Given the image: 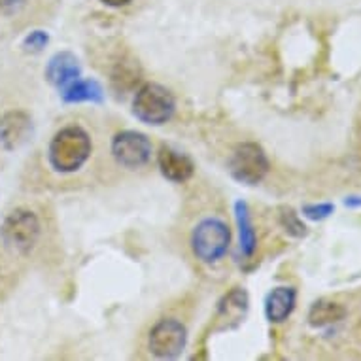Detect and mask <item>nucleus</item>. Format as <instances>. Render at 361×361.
<instances>
[{
	"mask_svg": "<svg viewBox=\"0 0 361 361\" xmlns=\"http://www.w3.org/2000/svg\"><path fill=\"white\" fill-rule=\"evenodd\" d=\"M91 138L82 127L71 125L61 129L49 144V163L57 172H76L91 155Z\"/></svg>",
	"mask_w": 361,
	"mask_h": 361,
	"instance_id": "obj_1",
	"label": "nucleus"
},
{
	"mask_svg": "<svg viewBox=\"0 0 361 361\" xmlns=\"http://www.w3.org/2000/svg\"><path fill=\"white\" fill-rule=\"evenodd\" d=\"M176 112V101L166 87L159 83H146L138 89L133 102V114L142 123L163 125Z\"/></svg>",
	"mask_w": 361,
	"mask_h": 361,
	"instance_id": "obj_2",
	"label": "nucleus"
},
{
	"mask_svg": "<svg viewBox=\"0 0 361 361\" xmlns=\"http://www.w3.org/2000/svg\"><path fill=\"white\" fill-rule=\"evenodd\" d=\"M231 244V231L227 224L221 219L208 218L202 219L197 225L195 231L191 235V246L193 254L202 261V263H216L227 254Z\"/></svg>",
	"mask_w": 361,
	"mask_h": 361,
	"instance_id": "obj_3",
	"label": "nucleus"
},
{
	"mask_svg": "<svg viewBox=\"0 0 361 361\" xmlns=\"http://www.w3.org/2000/svg\"><path fill=\"white\" fill-rule=\"evenodd\" d=\"M269 159L261 146L254 142H246L237 146L229 161L231 176L246 185L261 184L269 174Z\"/></svg>",
	"mask_w": 361,
	"mask_h": 361,
	"instance_id": "obj_4",
	"label": "nucleus"
},
{
	"mask_svg": "<svg viewBox=\"0 0 361 361\" xmlns=\"http://www.w3.org/2000/svg\"><path fill=\"white\" fill-rule=\"evenodd\" d=\"M2 238L16 252H29L40 237V221L35 212L19 208L13 210L2 224Z\"/></svg>",
	"mask_w": 361,
	"mask_h": 361,
	"instance_id": "obj_5",
	"label": "nucleus"
},
{
	"mask_svg": "<svg viewBox=\"0 0 361 361\" xmlns=\"http://www.w3.org/2000/svg\"><path fill=\"white\" fill-rule=\"evenodd\" d=\"M112 155L125 169H140L152 159V142L142 133L123 130L114 137Z\"/></svg>",
	"mask_w": 361,
	"mask_h": 361,
	"instance_id": "obj_6",
	"label": "nucleus"
},
{
	"mask_svg": "<svg viewBox=\"0 0 361 361\" xmlns=\"http://www.w3.org/2000/svg\"><path fill=\"white\" fill-rule=\"evenodd\" d=\"M188 343V331L182 322L161 320L149 333V350L161 360H174L182 354Z\"/></svg>",
	"mask_w": 361,
	"mask_h": 361,
	"instance_id": "obj_7",
	"label": "nucleus"
},
{
	"mask_svg": "<svg viewBox=\"0 0 361 361\" xmlns=\"http://www.w3.org/2000/svg\"><path fill=\"white\" fill-rule=\"evenodd\" d=\"M82 74V66L80 61L74 54L71 51H61L55 54L49 59L48 66H46V78L51 85L59 89H65L66 85H71L72 82H76L78 78Z\"/></svg>",
	"mask_w": 361,
	"mask_h": 361,
	"instance_id": "obj_8",
	"label": "nucleus"
},
{
	"mask_svg": "<svg viewBox=\"0 0 361 361\" xmlns=\"http://www.w3.org/2000/svg\"><path fill=\"white\" fill-rule=\"evenodd\" d=\"M157 163H159L163 176L171 182H176V184L188 182L195 172V165L188 155L169 148V146L161 148L159 155H157Z\"/></svg>",
	"mask_w": 361,
	"mask_h": 361,
	"instance_id": "obj_9",
	"label": "nucleus"
},
{
	"mask_svg": "<svg viewBox=\"0 0 361 361\" xmlns=\"http://www.w3.org/2000/svg\"><path fill=\"white\" fill-rule=\"evenodd\" d=\"M30 133H32V121L25 112H8L0 119V142L8 149H16L27 142Z\"/></svg>",
	"mask_w": 361,
	"mask_h": 361,
	"instance_id": "obj_10",
	"label": "nucleus"
},
{
	"mask_svg": "<svg viewBox=\"0 0 361 361\" xmlns=\"http://www.w3.org/2000/svg\"><path fill=\"white\" fill-rule=\"evenodd\" d=\"M297 302V291L288 286L274 288L265 299V316L271 324H282L291 316Z\"/></svg>",
	"mask_w": 361,
	"mask_h": 361,
	"instance_id": "obj_11",
	"label": "nucleus"
},
{
	"mask_svg": "<svg viewBox=\"0 0 361 361\" xmlns=\"http://www.w3.org/2000/svg\"><path fill=\"white\" fill-rule=\"evenodd\" d=\"M248 312V293L240 288H235L219 301L218 320L224 322V329L240 326Z\"/></svg>",
	"mask_w": 361,
	"mask_h": 361,
	"instance_id": "obj_12",
	"label": "nucleus"
},
{
	"mask_svg": "<svg viewBox=\"0 0 361 361\" xmlns=\"http://www.w3.org/2000/svg\"><path fill=\"white\" fill-rule=\"evenodd\" d=\"M235 218L238 225V250L244 259H252L257 248V237H255L254 224H252V216H250V208L244 201H237L235 204Z\"/></svg>",
	"mask_w": 361,
	"mask_h": 361,
	"instance_id": "obj_13",
	"label": "nucleus"
},
{
	"mask_svg": "<svg viewBox=\"0 0 361 361\" xmlns=\"http://www.w3.org/2000/svg\"><path fill=\"white\" fill-rule=\"evenodd\" d=\"M61 97L65 102H102L104 91L101 83L95 80H80L72 82L65 89H61Z\"/></svg>",
	"mask_w": 361,
	"mask_h": 361,
	"instance_id": "obj_14",
	"label": "nucleus"
},
{
	"mask_svg": "<svg viewBox=\"0 0 361 361\" xmlns=\"http://www.w3.org/2000/svg\"><path fill=\"white\" fill-rule=\"evenodd\" d=\"M346 316V308L335 301L320 299L310 307L308 312V324L312 327H329L333 324H338Z\"/></svg>",
	"mask_w": 361,
	"mask_h": 361,
	"instance_id": "obj_15",
	"label": "nucleus"
},
{
	"mask_svg": "<svg viewBox=\"0 0 361 361\" xmlns=\"http://www.w3.org/2000/svg\"><path fill=\"white\" fill-rule=\"evenodd\" d=\"M280 224L284 227V231L288 235L295 238H302L307 237V225L302 224L301 218H299V214L290 207L280 208Z\"/></svg>",
	"mask_w": 361,
	"mask_h": 361,
	"instance_id": "obj_16",
	"label": "nucleus"
},
{
	"mask_svg": "<svg viewBox=\"0 0 361 361\" xmlns=\"http://www.w3.org/2000/svg\"><path fill=\"white\" fill-rule=\"evenodd\" d=\"M49 36L48 32H44V30H32L30 35L25 36L23 40V48L30 54H40L42 49L48 46Z\"/></svg>",
	"mask_w": 361,
	"mask_h": 361,
	"instance_id": "obj_17",
	"label": "nucleus"
},
{
	"mask_svg": "<svg viewBox=\"0 0 361 361\" xmlns=\"http://www.w3.org/2000/svg\"><path fill=\"white\" fill-rule=\"evenodd\" d=\"M335 212V207L331 202H320V204H307L302 207V216L312 221H322V219L329 218Z\"/></svg>",
	"mask_w": 361,
	"mask_h": 361,
	"instance_id": "obj_18",
	"label": "nucleus"
},
{
	"mask_svg": "<svg viewBox=\"0 0 361 361\" xmlns=\"http://www.w3.org/2000/svg\"><path fill=\"white\" fill-rule=\"evenodd\" d=\"M25 0H0V8L8 13H13L18 12L19 8L23 6Z\"/></svg>",
	"mask_w": 361,
	"mask_h": 361,
	"instance_id": "obj_19",
	"label": "nucleus"
},
{
	"mask_svg": "<svg viewBox=\"0 0 361 361\" xmlns=\"http://www.w3.org/2000/svg\"><path fill=\"white\" fill-rule=\"evenodd\" d=\"M101 2L110 8H121V6H127V4H130L133 0H101Z\"/></svg>",
	"mask_w": 361,
	"mask_h": 361,
	"instance_id": "obj_20",
	"label": "nucleus"
},
{
	"mask_svg": "<svg viewBox=\"0 0 361 361\" xmlns=\"http://www.w3.org/2000/svg\"><path fill=\"white\" fill-rule=\"evenodd\" d=\"M344 204L348 208H361V197H348Z\"/></svg>",
	"mask_w": 361,
	"mask_h": 361,
	"instance_id": "obj_21",
	"label": "nucleus"
}]
</instances>
